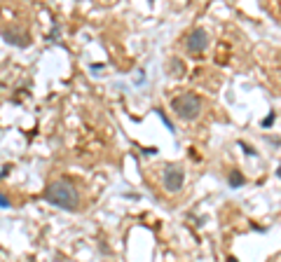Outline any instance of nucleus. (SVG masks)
<instances>
[{
	"instance_id": "20e7f679",
	"label": "nucleus",
	"mask_w": 281,
	"mask_h": 262,
	"mask_svg": "<svg viewBox=\"0 0 281 262\" xmlns=\"http://www.w3.org/2000/svg\"><path fill=\"white\" fill-rule=\"evenodd\" d=\"M206 47H209V35H206V31H202V28L192 31L190 38H188V49H190L192 54H199V52H204Z\"/></svg>"
},
{
	"instance_id": "7ed1b4c3",
	"label": "nucleus",
	"mask_w": 281,
	"mask_h": 262,
	"mask_svg": "<svg viewBox=\"0 0 281 262\" xmlns=\"http://www.w3.org/2000/svg\"><path fill=\"white\" fill-rule=\"evenodd\" d=\"M164 187H167L169 192H178L183 187V180H185V173H183L181 166H174V164H169L167 169H164Z\"/></svg>"
},
{
	"instance_id": "423d86ee",
	"label": "nucleus",
	"mask_w": 281,
	"mask_h": 262,
	"mask_svg": "<svg viewBox=\"0 0 281 262\" xmlns=\"http://www.w3.org/2000/svg\"><path fill=\"white\" fill-rule=\"evenodd\" d=\"M230 185H232V187H239V185H244V178L239 176L237 171H235V173H232V176H230Z\"/></svg>"
},
{
	"instance_id": "39448f33",
	"label": "nucleus",
	"mask_w": 281,
	"mask_h": 262,
	"mask_svg": "<svg viewBox=\"0 0 281 262\" xmlns=\"http://www.w3.org/2000/svg\"><path fill=\"white\" fill-rule=\"evenodd\" d=\"M2 35L7 38V42H14V45H19V47H26V45L30 42L26 35H16V33H12V31H5Z\"/></svg>"
},
{
	"instance_id": "f257e3e1",
	"label": "nucleus",
	"mask_w": 281,
	"mask_h": 262,
	"mask_svg": "<svg viewBox=\"0 0 281 262\" xmlns=\"http://www.w3.org/2000/svg\"><path fill=\"white\" fill-rule=\"evenodd\" d=\"M45 199L49 204H54V206L66 208V211H75L80 206V194H77V190L68 180H54V183H49Z\"/></svg>"
},
{
	"instance_id": "0eeeda50",
	"label": "nucleus",
	"mask_w": 281,
	"mask_h": 262,
	"mask_svg": "<svg viewBox=\"0 0 281 262\" xmlns=\"http://www.w3.org/2000/svg\"><path fill=\"white\" fill-rule=\"evenodd\" d=\"M0 206H2V208H9V199L5 197V194H0Z\"/></svg>"
},
{
	"instance_id": "f03ea898",
	"label": "nucleus",
	"mask_w": 281,
	"mask_h": 262,
	"mask_svg": "<svg viewBox=\"0 0 281 262\" xmlns=\"http://www.w3.org/2000/svg\"><path fill=\"white\" fill-rule=\"evenodd\" d=\"M171 108H174V113L181 120H195V117L202 113V101H199V96H195V94H181L178 99L171 101Z\"/></svg>"
}]
</instances>
